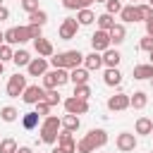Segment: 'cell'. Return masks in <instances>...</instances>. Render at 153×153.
Masks as SVG:
<instances>
[{
    "mask_svg": "<svg viewBox=\"0 0 153 153\" xmlns=\"http://www.w3.org/2000/svg\"><path fill=\"white\" fill-rule=\"evenodd\" d=\"M53 67H62V69H74V67H81L84 65V53L79 50H65V53H53L50 60H48Z\"/></svg>",
    "mask_w": 153,
    "mask_h": 153,
    "instance_id": "obj_1",
    "label": "cell"
},
{
    "mask_svg": "<svg viewBox=\"0 0 153 153\" xmlns=\"http://www.w3.org/2000/svg\"><path fill=\"white\" fill-rule=\"evenodd\" d=\"M60 117L57 115H45V120L41 122V127H38V131H41V141L43 143H55L57 141V131H60Z\"/></svg>",
    "mask_w": 153,
    "mask_h": 153,
    "instance_id": "obj_2",
    "label": "cell"
},
{
    "mask_svg": "<svg viewBox=\"0 0 153 153\" xmlns=\"http://www.w3.org/2000/svg\"><path fill=\"white\" fill-rule=\"evenodd\" d=\"M69 81V69H62V67H53L43 74V88H60Z\"/></svg>",
    "mask_w": 153,
    "mask_h": 153,
    "instance_id": "obj_3",
    "label": "cell"
},
{
    "mask_svg": "<svg viewBox=\"0 0 153 153\" xmlns=\"http://www.w3.org/2000/svg\"><path fill=\"white\" fill-rule=\"evenodd\" d=\"M26 86H29V84H26V76H24V74H12V76L7 79V96H10V98H19Z\"/></svg>",
    "mask_w": 153,
    "mask_h": 153,
    "instance_id": "obj_4",
    "label": "cell"
},
{
    "mask_svg": "<svg viewBox=\"0 0 153 153\" xmlns=\"http://www.w3.org/2000/svg\"><path fill=\"white\" fill-rule=\"evenodd\" d=\"M76 31H79V22H76L74 17H65L62 24H60V29H57V36H60L62 41H72V38L76 36Z\"/></svg>",
    "mask_w": 153,
    "mask_h": 153,
    "instance_id": "obj_5",
    "label": "cell"
},
{
    "mask_svg": "<svg viewBox=\"0 0 153 153\" xmlns=\"http://www.w3.org/2000/svg\"><path fill=\"white\" fill-rule=\"evenodd\" d=\"M115 146H117L120 153H131L136 148V136L131 131H120L117 139H115Z\"/></svg>",
    "mask_w": 153,
    "mask_h": 153,
    "instance_id": "obj_6",
    "label": "cell"
},
{
    "mask_svg": "<svg viewBox=\"0 0 153 153\" xmlns=\"http://www.w3.org/2000/svg\"><path fill=\"white\" fill-rule=\"evenodd\" d=\"M45 98V88L43 86H38V84H33V86H26L24 88V93H22V100L26 103V105H36L38 100H43Z\"/></svg>",
    "mask_w": 153,
    "mask_h": 153,
    "instance_id": "obj_7",
    "label": "cell"
},
{
    "mask_svg": "<svg viewBox=\"0 0 153 153\" xmlns=\"http://www.w3.org/2000/svg\"><path fill=\"white\" fill-rule=\"evenodd\" d=\"M65 110H67L69 115H86V112H88V100L76 98V96H69V98L65 100Z\"/></svg>",
    "mask_w": 153,
    "mask_h": 153,
    "instance_id": "obj_8",
    "label": "cell"
},
{
    "mask_svg": "<svg viewBox=\"0 0 153 153\" xmlns=\"http://www.w3.org/2000/svg\"><path fill=\"white\" fill-rule=\"evenodd\" d=\"M112 43H110V33L108 31H103V29H98L93 36H91V48L96 50V53H103V50H108Z\"/></svg>",
    "mask_w": 153,
    "mask_h": 153,
    "instance_id": "obj_9",
    "label": "cell"
},
{
    "mask_svg": "<svg viewBox=\"0 0 153 153\" xmlns=\"http://www.w3.org/2000/svg\"><path fill=\"white\" fill-rule=\"evenodd\" d=\"M26 72H29V76H43L45 72H48V57H31V62L26 65Z\"/></svg>",
    "mask_w": 153,
    "mask_h": 153,
    "instance_id": "obj_10",
    "label": "cell"
},
{
    "mask_svg": "<svg viewBox=\"0 0 153 153\" xmlns=\"http://www.w3.org/2000/svg\"><path fill=\"white\" fill-rule=\"evenodd\" d=\"M65 153H76V141H74V136H72V131H67V129H62V131H57V141H55Z\"/></svg>",
    "mask_w": 153,
    "mask_h": 153,
    "instance_id": "obj_11",
    "label": "cell"
},
{
    "mask_svg": "<svg viewBox=\"0 0 153 153\" xmlns=\"http://www.w3.org/2000/svg\"><path fill=\"white\" fill-rule=\"evenodd\" d=\"M105 105H108V110H112V112H122V110L129 108V96H127V93H115V96L108 98Z\"/></svg>",
    "mask_w": 153,
    "mask_h": 153,
    "instance_id": "obj_12",
    "label": "cell"
},
{
    "mask_svg": "<svg viewBox=\"0 0 153 153\" xmlns=\"http://www.w3.org/2000/svg\"><path fill=\"white\" fill-rule=\"evenodd\" d=\"M120 19H122L124 24L141 22V17H139V12H136V5H134V2H131V5H122V10H120Z\"/></svg>",
    "mask_w": 153,
    "mask_h": 153,
    "instance_id": "obj_13",
    "label": "cell"
},
{
    "mask_svg": "<svg viewBox=\"0 0 153 153\" xmlns=\"http://www.w3.org/2000/svg\"><path fill=\"white\" fill-rule=\"evenodd\" d=\"M88 74H91V72H88L84 65H81V67H74V69H69V81H72L74 86H79V84H88V79H91Z\"/></svg>",
    "mask_w": 153,
    "mask_h": 153,
    "instance_id": "obj_14",
    "label": "cell"
},
{
    "mask_svg": "<svg viewBox=\"0 0 153 153\" xmlns=\"http://www.w3.org/2000/svg\"><path fill=\"white\" fill-rule=\"evenodd\" d=\"M33 48H36V53L41 55V57H50L53 53H55V48H53V43L48 41V38H33Z\"/></svg>",
    "mask_w": 153,
    "mask_h": 153,
    "instance_id": "obj_15",
    "label": "cell"
},
{
    "mask_svg": "<svg viewBox=\"0 0 153 153\" xmlns=\"http://www.w3.org/2000/svg\"><path fill=\"white\" fill-rule=\"evenodd\" d=\"M84 67L88 69V72H98L100 67H103V57H100V53H88V55H84Z\"/></svg>",
    "mask_w": 153,
    "mask_h": 153,
    "instance_id": "obj_16",
    "label": "cell"
},
{
    "mask_svg": "<svg viewBox=\"0 0 153 153\" xmlns=\"http://www.w3.org/2000/svg\"><path fill=\"white\" fill-rule=\"evenodd\" d=\"M103 81H105V86H120L122 84V72L117 67H105Z\"/></svg>",
    "mask_w": 153,
    "mask_h": 153,
    "instance_id": "obj_17",
    "label": "cell"
},
{
    "mask_svg": "<svg viewBox=\"0 0 153 153\" xmlns=\"http://www.w3.org/2000/svg\"><path fill=\"white\" fill-rule=\"evenodd\" d=\"M38 124H41V115H38L36 110H29V112H24V115H22V127H24L26 131L36 129Z\"/></svg>",
    "mask_w": 153,
    "mask_h": 153,
    "instance_id": "obj_18",
    "label": "cell"
},
{
    "mask_svg": "<svg viewBox=\"0 0 153 153\" xmlns=\"http://www.w3.org/2000/svg\"><path fill=\"white\" fill-rule=\"evenodd\" d=\"M100 57H103V65H105V67H117V65H120V60H122V55H120V50H117V48H115V50H112V48L103 50V53H100Z\"/></svg>",
    "mask_w": 153,
    "mask_h": 153,
    "instance_id": "obj_19",
    "label": "cell"
},
{
    "mask_svg": "<svg viewBox=\"0 0 153 153\" xmlns=\"http://www.w3.org/2000/svg\"><path fill=\"white\" fill-rule=\"evenodd\" d=\"M86 136H88V141H91L96 148H103V146L108 143V131H105V129H91Z\"/></svg>",
    "mask_w": 153,
    "mask_h": 153,
    "instance_id": "obj_20",
    "label": "cell"
},
{
    "mask_svg": "<svg viewBox=\"0 0 153 153\" xmlns=\"http://www.w3.org/2000/svg\"><path fill=\"white\" fill-rule=\"evenodd\" d=\"M60 124H62V129H67V131H76L79 127H81V120H79V115H65V117H60Z\"/></svg>",
    "mask_w": 153,
    "mask_h": 153,
    "instance_id": "obj_21",
    "label": "cell"
},
{
    "mask_svg": "<svg viewBox=\"0 0 153 153\" xmlns=\"http://www.w3.org/2000/svg\"><path fill=\"white\" fill-rule=\"evenodd\" d=\"M74 19L79 22V26H88V24L96 22V14H93L91 7H84V10H76V17Z\"/></svg>",
    "mask_w": 153,
    "mask_h": 153,
    "instance_id": "obj_22",
    "label": "cell"
},
{
    "mask_svg": "<svg viewBox=\"0 0 153 153\" xmlns=\"http://www.w3.org/2000/svg\"><path fill=\"white\" fill-rule=\"evenodd\" d=\"M108 33H110V43H115V45L124 43V38H127V29H124V24H115Z\"/></svg>",
    "mask_w": 153,
    "mask_h": 153,
    "instance_id": "obj_23",
    "label": "cell"
},
{
    "mask_svg": "<svg viewBox=\"0 0 153 153\" xmlns=\"http://www.w3.org/2000/svg\"><path fill=\"white\" fill-rule=\"evenodd\" d=\"M134 131L141 134V136H148V134L153 131V120H151V117H139L136 124H134Z\"/></svg>",
    "mask_w": 153,
    "mask_h": 153,
    "instance_id": "obj_24",
    "label": "cell"
},
{
    "mask_svg": "<svg viewBox=\"0 0 153 153\" xmlns=\"http://www.w3.org/2000/svg\"><path fill=\"white\" fill-rule=\"evenodd\" d=\"M146 103H148V96L143 91H134V96H129V108H134V110H143Z\"/></svg>",
    "mask_w": 153,
    "mask_h": 153,
    "instance_id": "obj_25",
    "label": "cell"
},
{
    "mask_svg": "<svg viewBox=\"0 0 153 153\" xmlns=\"http://www.w3.org/2000/svg\"><path fill=\"white\" fill-rule=\"evenodd\" d=\"M131 74H134V79H139V81L151 79V76H153V65H151V62H148V65H136V67L131 69Z\"/></svg>",
    "mask_w": 153,
    "mask_h": 153,
    "instance_id": "obj_26",
    "label": "cell"
},
{
    "mask_svg": "<svg viewBox=\"0 0 153 153\" xmlns=\"http://www.w3.org/2000/svg\"><path fill=\"white\" fill-rule=\"evenodd\" d=\"M96 24H98V29H103V31H110L117 22H115V17L112 14H108V12H103V14H98L96 17Z\"/></svg>",
    "mask_w": 153,
    "mask_h": 153,
    "instance_id": "obj_27",
    "label": "cell"
},
{
    "mask_svg": "<svg viewBox=\"0 0 153 153\" xmlns=\"http://www.w3.org/2000/svg\"><path fill=\"white\" fill-rule=\"evenodd\" d=\"M12 62L17 65V67H26L29 62H31V55H29V50H24V48H19L14 55H12Z\"/></svg>",
    "mask_w": 153,
    "mask_h": 153,
    "instance_id": "obj_28",
    "label": "cell"
},
{
    "mask_svg": "<svg viewBox=\"0 0 153 153\" xmlns=\"http://www.w3.org/2000/svg\"><path fill=\"white\" fill-rule=\"evenodd\" d=\"M17 117H19V110H17V108H12V105L0 108V120H2V122H14Z\"/></svg>",
    "mask_w": 153,
    "mask_h": 153,
    "instance_id": "obj_29",
    "label": "cell"
},
{
    "mask_svg": "<svg viewBox=\"0 0 153 153\" xmlns=\"http://www.w3.org/2000/svg\"><path fill=\"white\" fill-rule=\"evenodd\" d=\"M45 22H48V12H45V10H41V7H38L36 12H31V14H29V24H38V26H43Z\"/></svg>",
    "mask_w": 153,
    "mask_h": 153,
    "instance_id": "obj_30",
    "label": "cell"
},
{
    "mask_svg": "<svg viewBox=\"0 0 153 153\" xmlns=\"http://www.w3.org/2000/svg\"><path fill=\"white\" fill-rule=\"evenodd\" d=\"M17 148L19 146H17L14 139H10V136L7 139H0V153H17Z\"/></svg>",
    "mask_w": 153,
    "mask_h": 153,
    "instance_id": "obj_31",
    "label": "cell"
},
{
    "mask_svg": "<svg viewBox=\"0 0 153 153\" xmlns=\"http://www.w3.org/2000/svg\"><path fill=\"white\" fill-rule=\"evenodd\" d=\"M136 12H139L141 22H146V19H151V17H153V7H151L148 2H139V5H136Z\"/></svg>",
    "mask_w": 153,
    "mask_h": 153,
    "instance_id": "obj_32",
    "label": "cell"
},
{
    "mask_svg": "<svg viewBox=\"0 0 153 153\" xmlns=\"http://www.w3.org/2000/svg\"><path fill=\"white\" fill-rule=\"evenodd\" d=\"M72 96L88 100V98H91V86H88V84H79V86H74V93H72Z\"/></svg>",
    "mask_w": 153,
    "mask_h": 153,
    "instance_id": "obj_33",
    "label": "cell"
},
{
    "mask_svg": "<svg viewBox=\"0 0 153 153\" xmlns=\"http://www.w3.org/2000/svg\"><path fill=\"white\" fill-rule=\"evenodd\" d=\"M96 151V146L88 141V136H84L81 141H76V153H93Z\"/></svg>",
    "mask_w": 153,
    "mask_h": 153,
    "instance_id": "obj_34",
    "label": "cell"
},
{
    "mask_svg": "<svg viewBox=\"0 0 153 153\" xmlns=\"http://www.w3.org/2000/svg\"><path fill=\"white\" fill-rule=\"evenodd\" d=\"M14 31H17V41H19V45H22V43H26V41H31L29 24H26V26H14Z\"/></svg>",
    "mask_w": 153,
    "mask_h": 153,
    "instance_id": "obj_35",
    "label": "cell"
},
{
    "mask_svg": "<svg viewBox=\"0 0 153 153\" xmlns=\"http://www.w3.org/2000/svg\"><path fill=\"white\" fill-rule=\"evenodd\" d=\"M120 10H122V2L120 0H105V12L108 14H120Z\"/></svg>",
    "mask_w": 153,
    "mask_h": 153,
    "instance_id": "obj_36",
    "label": "cell"
},
{
    "mask_svg": "<svg viewBox=\"0 0 153 153\" xmlns=\"http://www.w3.org/2000/svg\"><path fill=\"white\" fill-rule=\"evenodd\" d=\"M12 55H14L12 45H10V43H2V45H0V62H10Z\"/></svg>",
    "mask_w": 153,
    "mask_h": 153,
    "instance_id": "obj_37",
    "label": "cell"
},
{
    "mask_svg": "<svg viewBox=\"0 0 153 153\" xmlns=\"http://www.w3.org/2000/svg\"><path fill=\"white\" fill-rule=\"evenodd\" d=\"M45 100L50 103V105H57L62 98H60V93H57V88H45Z\"/></svg>",
    "mask_w": 153,
    "mask_h": 153,
    "instance_id": "obj_38",
    "label": "cell"
},
{
    "mask_svg": "<svg viewBox=\"0 0 153 153\" xmlns=\"http://www.w3.org/2000/svg\"><path fill=\"white\" fill-rule=\"evenodd\" d=\"M50 108H53V105H50V103H48V100H45V98H43V100H38V103H36V112H38V115H41V117H45V115H50Z\"/></svg>",
    "mask_w": 153,
    "mask_h": 153,
    "instance_id": "obj_39",
    "label": "cell"
},
{
    "mask_svg": "<svg viewBox=\"0 0 153 153\" xmlns=\"http://www.w3.org/2000/svg\"><path fill=\"white\" fill-rule=\"evenodd\" d=\"M19 5H22V10L29 12V14L38 10V0H19Z\"/></svg>",
    "mask_w": 153,
    "mask_h": 153,
    "instance_id": "obj_40",
    "label": "cell"
},
{
    "mask_svg": "<svg viewBox=\"0 0 153 153\" xmlns=\"http://www.w3.org/2000/svg\"><path fill=\"white\" fill-rule=\"evenodd\" d=\"M5 43H10V45H19V41H17V31H14V26L5 31Z\"/></svg>",
    "mask_w": 153,
    "mask_h": 153,
    "instance_id": "obj_41",
    "label": "cell"
},
{
    "mask_svg": "<svg viewBox=\"0 0 153 153\" xmlns=\"http://www.w3.org/2000/svg\"><path fill=\"white\" fill-rule=\"evenodd\" d=\"M139 48H141V50H146V53H148V50H153V36H143V38L139 41Z\"/></svg>",
    "mask_w": 153,
    "mask_h": 153,
    "instance_id": "obj_42",
    "label": "cell"
},
{
    "mask_svg": "<svg viewBox=\"0 0 153 153\" xmlns=\"http://www.w3.org/2000/svg\"><path fill=\"white\" fill-rule=\"evenodd\" d=\"M29 33H31V41H33V38H41V36H43V26H38V24H29Z\"/></svg>",
    "mask_w": 153,
    "mask_h": 153,
    "instance_id": "obj_43",
    "label": "cell"
},
{
    "mask_svg": "<svg viewBox=\"0 0 153 153\" xmlns=\"http://www.w3.org/2000/svg\"><path fill=\"white\" fill-rule=\"evenodd\" d=\"M65 10H79V0H62Z\"/></svg>",
    "mask_w": 153,
    "mask_h": 153,
    "instance_id": "obj_44",
    "label": "cell"
},
{
    "mask_svg": "<svg viewBox=\"0 0 153 153\" xmlns=\"http://www.w3.org/2000/svg\"><path fill=\"white\" fill-rule=\"evenodd\" d=\"M5 19H10V10L5 5H0V22H5Z\"/></svg>",
    "mask_w": 153,
    "mask_h": 153,
    "instance_id": "obj_45",
    "label": "cell"
},
{
    "mask_svg": "<svg viewBox=\"0 0 153 153\" xmlns=\"http://www.w3.org/2000/svg\"><path fill=\"white\" fill-rule=\"evenodd\" d=\"M146 36H153V17L146 19Z\"/></svg>",
    "mask_w": 153,
    "mask_h": 153,
    "instance_id": "obj_46",
    "label": "cell"
},
{
    "mask_svg": "<svg viewBox=\"0 0 153 153\" xmlns=\"http://www.w3.org/2000/svg\"><path fill=\"white\" fill-rule=\"evenodd\" d=\"M96 0H79V10H84V7H91Z\"/></svg>",
    "mask_w": 153,
    "mask_h": 153,
    "instance_id": "obj_47",
    "label": "cell"
},
{
    "mask_svg": "<svg viewBox=\"0 0 153 153\" xmlns=\"http://www.w3.org/2000/svg\"><path fill=\"white\" fill-rule=\"evenodd\" d=\"M17 153H33V151H31L29 146H19V148H17Z\"/></svg>",
    "mask_w": 153,
    "mask_h": 153,
    "instance_id": "obj_48",
    "label": "cell"
},
{
    "mask_svg": "<svg viewBox=\"0 0 153 153\" xmlns=\"http://www.w3.org/2000/svg\"><path fill=\"white\" fill-rule=\"evenodd\" d=\"M50 153H65V151H62V148H60V146H55V148H53V151H50Z\"/></svg>",
    "mask_w": 153,
    "mask_h": 153,
    "instance_id": "obj_49",
    "label": "cell"
},
{
    "mask_svg": "<svg viewBox=\"0 0 153 153\" xmlns=\"http://www.w3.org/2000/svg\"><path fill=\"white\" fill-rule=\"evenodd\" d=\"M5 43V31H0V45Z\"/></svg>",
    "mask_w": 153,
    "mask_h": 153,
    "instance_id": "obj_50",
    "label": "cell"
},
{
    "mask_svg": "<svg viewBox=\"0 0 153 153\" xmlns=\"http://www.w3.org/2000/svg\"><path fill=\"white\" fill-rule=\"evenodd\" d=\"M148 60H151V65H153V50H148Z\"/></svg>",
    "mask_w": 153,
    "mask_h": 153,
    "instance_id": "obj_51",
    "label": "cell"
},
{
    "mask_svg": "<svg viewBox=\"0 0 153 153\" xmlns=\"http://www.w3.org/2000/svg\"><path fill=\"white\" fill-rule=\"evenodd\" d=\"M2 72H5V62H0V74H2Z\"/></svg>",
    "mask_w": 153,
    "mask_h": 153,
    "instance_id": "obj_52",
    "label": "cell"
},
{
    "mask_svg": "<svg viewBox=\"0 0 153 153\" xmlns=\"http://www.w3.org/2000/svg\"><path fill=\"white\" fill-rule=\"evenodd\" d=\"M146 2H148V5H151V7H153V0H146Z\"/></svg>",
    "mask_w": 153,
    "mask_h": 153,
    "instance_id": "obj_53",
    "label": "cell"
},
{
    "mask_svg": "<svg viewBox=\"0 0 153 153\" xmlns=\"http://www.w3.org/2000/svg\"><path fill=\"white\" fill-rule=\"evenodd\" d=\"M96 2H105V0H96Z\"/></svg>",
    "mask_w": 153,
    "mask_h": 153,
    "instance_id": "obj_54",
    "label": "cell"
},
{
    "mask_svg": "<svg viewBox=\"0 0 153 153\" xmlns=\"http://www.w3.org/2000/svg\"><path fill=\"white\" fill-rule=\"evenodd\" d=\"M151 86H153V76H151Z\"/></svg>",
    "mask_w": 153,
    "mask_h": 153,
    "instance_id": "obj_55",
    "label": "cell"
},
{
    "mask_svg": "<svg viewBox=\"0 0 153 153\" xmlns=\"http://www.w3.org/2000/svg\"><path fill=\"white\" fill-rule=\"evenodd\" d=\"M131 2H141V0H131Z\"/></svg>",
    "mask_w": 153,
    "mask_h": 153,
    "instance_id": "obj_56",
    "label": "cell"
},
{
    "mask_svg": "<svg viewBox=\"0 0 153 153\" xmlns=\"http://www.w3.org/2000/svg\"><path fill=\"white\" fill-rule=\"evenodd\" d=\"M151 136H153V131H151Z\"/></svg>",
    "mask_w": 153,
    "mask_h": 153,
    "instance_id": "obj_57",
    "label": "cell"
},
{
    "mask_svg": "<svg viewBox=\"0 0 153 153\" xmlns=\"http://www.w3.org/2000/svg\"><path fill=\"white\" fill-rule=\"evenodd\" d=\"M0 5H2V0H0Z\"/></svg>",
    "mask_w": 153,
    "mask_h": 153,
    "instance_id": "obj_58",
    "label": "cell"
},
{
    "mask_svg": "<svg viewBox=\"0 0 153 153\" xmlns=\"http://www.w3.org/2000/svg\"><path fill=\"white\" fill-rule=\"evenodd\" d=\"M151 153H153V151H151Z\"/></svg>",
    "mask_w": 153,
    "mask_h": 153,
    "instance_id": "obj_59",
    "label": "cell"
}]
</instances>
